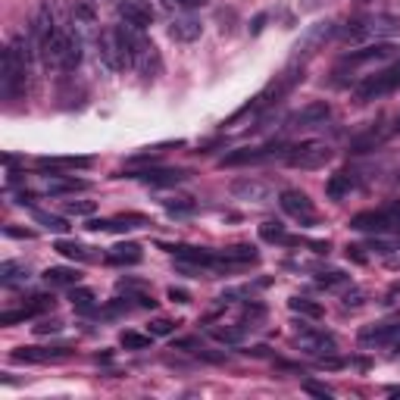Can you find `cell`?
<instances>
[{
    "mask_svg": "<svg viewBox=\"0 0 400 400\" xmlns=\"http://www.w3.org/2000/svg\"><path fill=\"white\" fill-rule=\"evenodd\" d=\"M35 47H32V38L19 35L6 44L4 50V66H0V94L6 101L19 97L28 85V59H32Z\"/></svg>",
    "mask_w": 400,
    "mask_h": 400,
    "instance_id": "cell-1",
    "label": "cell"
},
{
    "mask_svg": "<svg viewBox=\"0 0 400 400\" xmlns=\"http://www.w3.org/2000/svg\"><path fill=\"white\" fill-rule=\"evenodd\" d=\"M97 63H101L107 72L135 69L132 44H128V38H125V32L119 25L101 28V35H97Z\"/></svg>",
    "mask_w": 400,
    "mask_h": 400,
    "instance_id": "cell-2",
    "label": "cell"
},
{
    "mask_svg": "<svg viewBox=\"0 0 400 400\" xmlns=\"http://www.w3.org/2000/svg\"><path fill=\"white\" fill-rule=\"evenodd\" d=\"M119 28H122L125 38H128V44H132V63H135V69L144 75V79L160 75V69H163L160 50H156V44L144 35V28L128 25V22H119Z\"/></svg>",
    "mask_w": 400,
    "mask_h": 400,
    "instance_id": "cell-3",
    "label": "cell"
},
{
    "mask_svg": "<svg viewBox=\"0 0 400 400\" xmlns=\"http://www.w3.org/2000/svg\"><path fill=\"white\" fill-rule=\"evenodd\" d=\"M400 88V59L391 63L388 69H379L375 75H363V79L353 85V97L360 103H369V101H382V97L394 94Z\"/></svg>",
    "mask_w": 400,
    "mask_h": 400,
    "instance_id": "cell-4",
    "label": "cell"
},
{
    "mask_svg": "<svg viewBox=\"0 0 400 400\" xmlns=\"http://www.w3.org/2000/svg\"><path fill=\"white\" fill-rule=\"evenodd\" d=\"M338 32V25L335 22H328V19H322V22H313V25L307 28L304 35L294 41V54H291V63L297 66V63H304V59L309 57H316L322 47H326V41H331Z\"/></svg>",
    "mask_w": 400,
    "mask_h": 400,
    "instance_id": "cell-5",
    "label": "cell"
},
{
    "mask_svg": "<svg viewBox=\"0 0 400 400\" xmlns=\"http://www.w3.org/2000/svg\"><path fill=\"white\" fill-rule=\"evenodd\" d=\"M285 160L294 169H322L326 163H331V147L322 144V141H304V144L288 147Z\"/></svg>",
    "mask_w": 400,
    "mask_h": 400,
    "instance_id": "cell-6",
    "label": "cell"
},
{
    "mask_svg": "<svg viewBox=\"0 0 400 400\" xmlns=\"http://www.w3.org/2000/svg\"><path fill=\"white\" fill-rule=\"evenodd\" d=\"M400 54V47L397 44H366V47H360V50H350L341 63H338V72H357L360 66H369V63H382V59H391V57H397Z\"/></svg>",
    "mask_w": 400,
    "mask_h": 400,
    "instance_id": "cell-7",
    "label": "cell"
},
{
    "mask_svg": "<svg viewBox=\"0 0 400 400\" xmlns=\"http://www.w3.org/2000/svg\"><path fill=\"white\" fill-rule=\"evenodd\" d=\"M278 207H282L291 219H297L300 225H316V207H313V200H309L304 191H297V188H288V191L278 194Z\"/></svg>",
    "mask_w": 400,
    "mask_h": 400,
    "instance_id": "cell-8",
    "label": "cell"
},
{
    "mask_svg": "<svg viewBox=\"0 0 400 400\" xmlns=\"http://www.w3.org/2000/svg\"><path fill=\"white\" fill-rule=\"evenodd\" d=\"M297 350H304L309 353V357H331V353L338 350V341H335V335H328V331H319V328H304L297 335Z\"/></svg>",
    "mask_w": 400,
    "mask_h": 400,
    "instance_id": "cell-9",
    "label": "cell"
},
{
    "mask_svg": "<svg viewBox=\"0 0 400 400\" xmlns=\"http://www.w3.org/2000/svg\"><path fill=\"white\" fill-rule=\"evenodd\" d=\"M288 147L282 144H263V147H241L232 150V154L222 156V166H247V163H263V160H273V156H285Z\"/></svg>",
    "mask_w": 400,
    "mask_h": 400,
    "instance_id": "cell-10",
    "label": "cell"
},
{
    "mask_svg": "<svg viewBox=\"0 0 400 400\" xmlns=\"http://www.w3.org/2000/svg\"><path fill=\"white\" fill-rule=\"evenodd\" d=\"M357 338L363 347H394L400 341V322H375V326H363Z\"/></svg>",
    "mask_w": 400,
    "mask_h": 400,
    "instance_id": "cell-11",
    "label": "cell"
},
{
    "mask_svg": "<svg viewBox=\"0 0 400 400\" xmlns=\"http://www.w3.org/2000/svg\"><path fill=\"white\" fill-rule=\"evenodd\" d=\"M331 116V107L326 101H313L307 107H300L297 113L288 116V128H316V125H326V119Z\"/></svg>",
    "mask_w": 400,
    "mask_h": 400,
    "instance_id": "cell-12",
    "label": "cell"
},
{
    "mask_svg": "<svg viewBox=\"0 0 400 400\" xmlns=\"http://www.w3.org/2000/svg\"><path fill=\"white\" fill-rule=\"evenodd\" d=\"M178 263H188V266H200V269H210L216 273V253L213 251H203V247H188V244H172L166 247Z\"/></svg>",
    "mask_w": 400,
    "mask_h": 400,
    "instance_id": "cell-13",
    "label": "cell"
},
{
    "mask_svg": "<svg viewBox=\"0 0 400 400\" xmlns=\"http://www.w3.org/2000/svg\"><path fill=\"white\" fill-rule=\"evenodd\" d=\"M366 38H400V16H391V13H375V16L360 19Z\"/></svg>",
    "mask_w": 400,
    "mask_h": 400,
    "instance_id": "cell-14",
    "label": "cell"
},
{
    "mask_svg": "<svg viewBox=\"0 0 400 400\" xmlns=\"http://www.w3.org/2000/svg\"><path fill=\"white\" fill-rule=\"evenodd\" d=\"M69 353V347H19V350H13V360L16 363H54Z\"/></svg>",
    "mask_w": 400,
    "mask_h": 400,
    "instance_id": "cell-15",
    "label": "cell"
},
{
    "mask_svg": "<svg viewBox=\"0 0 400 400\" xmlns=\"http://www.w3.org/2000/svg\"><path fill=\"white\" fill-rule=\"evenodd\" d=\"M119 19L128 22V25H138V28H147L154 22V6L147 0H122L119 4Z\"/></svg>",
    "mask_w": 400,
    "mask_h": 400,
    "instance_id": "cell-16",
    "label": "cell"
},
{
    "mask_svg": "<svg viewBox=\"0 0 400 400\" xmlns=\"http://www.w3.org/2000/svg\"><path fill=\"white\" fill-rule=\"evenodd\" d=\"M350 229L353 232H369V235H384L391 232V222L384 216V210H363L350 219Z\"/></svg>",
    "mask_w": 400,
    "mask_h": 400,
    "instance_id": "cell-17",
    "label": "cell"
},
{
    "mask_svg": "<svg viewBox=\"0 0 400 400\" xmlns=\"http://www.w3.org/2000/svg\"><path fill=\"white\" fill-rule=\"evenodd\" d=\"M232 194H235L238 200H256V203H263V200L273 198V188L263 185V182H256V178H238V182H232Z\"/></svg>",
    "mask_w": 400,
    "mask_h": 400,
    "instance_id": "cell-18",
    "label": "cell"
},
{
    "mask_svg": "<svg viewBox=\"0 0 400 400\" xmlns=\"http://www.w3.org/2000/svg\"><path fill=\"white\" fill-rule=\"evenodd\" d=\"M200 35H203V25H200V19H194V16H176L169 22V38L172 41L191 44V41H198Z\"/></svg>",
    "mask_w": 400,
    "mask_h": 400,
    "instance_id": "cell-19",
    "label": "cell"
},
{
    "mask_svg": "<svg viewBox=\"0 0 400 400\" xmlns=\"http://www.w3.org/2000/svg\"><path fill=\"white\" fill-rule=\"evenodd\" d=\"M88 191L85 178H75V176H44V194H79Z\"/></svg>",
    "mask_w": 400,
    "mask_h": 400,
    "instance_id": "cell-20",
    "label": "cell"
},
{
    "mask_svg": "<svg viewBox=\"0 0 400 400\" xmlns=\"http://www.w3.org/2000/svg\"><path fill=\"white\" fill-rule=\"evenodd\" d=\"M141 256H144V253H141V247L135 244V241H122V244L110 247L103 260L113 263V266H138Z\"/></svg>",
    "mask_w": 400,
    "mask_h": 400,
    "instance_id": "cell-21",
    "label": "cell"
},
{
    "mask_svg": "<svg viewBox=\"0 0 400 400\" xmlns=\"http://www.w3.org/2000/svg\"><path fill=\"white\" fill-rule=\"evenodd\" d=\"M128 178H141L147 185H178L188 178L185 169H144V172H132Z\"/></svg>",
    "mask_w": 400,
    "mask_h": 400,
    "instance_id": "cell-22",
    "label": "cell"
},
{
    "mask_svg": "<svg viewBox=\"0 0 400 400\" xmlns=\"http://www.w3.org/2000/svg\"><path fill=\"white\" fill-rule=\"evenodd\" d=\"M44 285H50V288H75L79 285V269L75 266H50L44 269Z\"/></svg>",
    "mask_w": 400,
    "mask_h": 400,
    "instance_id": "cell-23",
    "label": "cell"
},
{
    "mask_svg": "<svg viewBox=\"0 0 400 400\" xmlns=\"http://www.w3.org/2000/svg\"><path fill=\"white\" fill-rule=\"evenodd\" d=\"M350 191H357V178H353V172H335V176L326 182V194L331 200H344Z\"/></svg>",
    "mask_w": 400,
    "mask_h": 400,
    "instance_id": "cell-24",
    "label": "cell"
},
{
    "mask_svg": "<svg viewBox=\"0 0 400 400\" xmlns=\"http://www.w3.org/2000/svg\"><path fill=\"white\" fill-rule=\"evenodd\" d=\"M28 282V266L19 260H6L0 263V285L4 288H16V285H25Z\"/></svg>",
    "mask_w": 400,
    "mask_h": 400,
    "instance_id": "cell-25",
    "label": "cell"
},
{
    "mask_svg": "<svg viewBox=\"0 0 400 400\" xmlns=\"http://www.w3.org/2000/svg\"><path fill=\"white\" fill-rule=\"evenodd\" d=\"M128 222H147L144 216H119V219H91L88 222V229L91 232H128V229H135V225H128Z\"/></svg>",
    "mask_w": 400,
    "mask_h": 400,
    "instance_id": "cell-26",
    "label": "cell"
},
{
    "mask_svg": "<svg viewBox=\"0 0 400 400\" xmlns=\"http://www.w3.org/2000/svg\"><path fill=\"white\" fill-rule=\"evenodd\" d=\"M54 251H57V253H63L66 260H75V263H91V260H94L91 247L79 244V241H57Z\"/></svg>",
    "mask_w": 400,
    "mask_h": 400,
    "instance_id": "cell-27",
    "label": "cell"
},
{
    "mask_svg": "<svg viewBox=\"0 0 400 400\" xmlns=\"http://www.w3.org/2000/svg\"><path fill=\"white\" fill-rule=\"evenodd\" d=\"M69 300H72V307L79 309V313H85V316H91L97 313V304H94V291L91 288H69Z\"/></svg>",
    "mask_w": 400,
    "mask_h": 400,
    "instance_id": "cell-28",
    "label": "cell"
},
{
    "mask_svg": "<svg viewBox=\"0 0 400 400\" xmlns=\"http://www.w3.org/2000/svg\"><path fill=\"white\" fill-rule=\"evenodd\" d=\"M41 166H63V169H85V166H91V156H41L38 160Z\"/></svg>",
    "mask_w": 400,
    "mask_h": 400,
    "instance_id": "cell-29",
    "label": "cell"
},
{
    "mask_svg": "<svg viewBox=\"0 0 400 400\" xmlns=\"http://www.w3.org/2000/svg\"><path fill=\"white\" fill-rule=\"evenodd\" d=\"M32 216H35V222L41 225V229H47V232H57V235H63V232H69V225H66V219H63V216L44 213V210H32Z\"/></svg>",
    "mask_w": 400,
    "mask_h": 400,
    "instance_id": "cell-30",
    "label": "cell"
},
{
    "mask_svg": "<svg viewBox=\"0 0 400 400\" xmlns=\"http://www.w3.org/2000/svg\"><path fill=\"white\" fill-rule=\"evenodd\" d=\"M210 335L216 338V341H222V344H241L244 341V335H247V326H225V328H210Z\"/></svg>",
    "mask_w": 400,
    "mask_h": 400,
    "instance_id": "cell-31",
    "label": "cell"
},
{
    "mask_svg": "<svg viewBox=\"0 0 400 400\" xmlns=\"http://www.w3.org/2000/svg\"><path fill=\"white\" fill-rule=\"evenodd\" d=\"M260 238L263 241H269V244H285L288 241V232H285V225L282 222H275V219H266V222L260 225Z\"/></svg>",
    "mask_w": 400,
    "mask_h": 400,
    "instance_id": "cell-32",
    "label": "cell"
},
{
    "mask_svg": "<svg viewBox=\"0 0 400 400\" xmlns=\"http://www.w3.org/2000/svg\"><path fill=\"white\" fill-rule=\"evenodd\" d=\"M316 285H319V288H326V291L344 288V285H350V275L341 273V269H331V273H319V275H316Z\"/></svg>",
    "mask_w": 400,
    "mask_h": 400,
    "instance_id": "cell-33",
    "label": "cell"
},
{
    "mask_svg": "<svg viewBox=\"0 0 400 400\" xmlns=\"http://www.w3.org/2000/svg\"><path fill=\"white\" fill-rule=\"evenodd\" d=\"M288 307L294 309V313L307 316V319H322V307L316 304V300H307V297H291Z\"/></svg>",
    "mask_w": 400,
    "mask_h": 400,
    "instance_id": "cell-34",
    "label": "cell"
},
{
    "mask_svg": "<svg viewBox=\"0 0 400 400\" xmlns=\"http://www.w3.org/2000/svg\"><path fill=\"white\" fill-rule=\"evenodd\" d=\"M150 341H154V335H138V331H122L119 335V344L128 347V350H147Z\"/></svg>",
    "mask_w": 400,
    "mask_h": 400,
    "instance_id": "cell-35",
    "label": "cell"
},
{
    "mask_svg": "<svg viewBox=\"0 0 400 400\" xmlns=\"http://www.w3.org/2000/svg\"><path fill=\"white\" fill-rule=\"evenodd\" d=\"M94 210H97L94 200H66L63 203L66 216H94Z\"/></svg>",
    "mask_w": 400,
    "mask_h": 400,
    "instance_id": "cell-36",
    "label": "cell"
},
{
    "mask_svg": "<svg viewBox=\"0 0 400 400\" xmlns=\"http://www.w3.org/2000/svg\"><path fill=\"white\" fill-rule=\"evenodd\" d=\"M28 313L32 316H41V313H50L54 309V297L50 294H35V297H28Z\"/></svg>",
    "mask_w": 400,
    "mask_h": 400,
    "instance_id": "cell-37",
    "label": "cell"
},
{
    "mask_svg": "<svg viewBox=\"0 0 400 400\" xmlns=\"http://www.w3.org/2000/svg\"><path fill=\"white\" fill-rule=\"evenodd\" d=\"M369 251L372 253H394V251H400V238H372L369 241Z\"/></svg>",
    "mask_w": 400,
    "mask_h": 400,
    "instance_id": "cell-38",
    "label": "cell"
},
{
    "mask_svg": "<svg viewBox=\"0 0 400 400\" xmlns=\"http://www.w3.org/2000/svg\"><path fill=\"white\" fill-rule=\"evenodd\" d=\"M147 331H150L154 338H166V335H172V331H176V322H172V319H163V316H160V319L150 322Z\"/></svg>",
    "mask_w": 400,
    "mask_h": 400,
    "instance_id": "cell-39",
    "label": "cell"
},
{
    "mask_svg": "<svg viewBox=\"0 0 400 400\" xmlns=\"http://www.w3.org/2000/svg\"><path fill=\"white\" fill-rule=\"evenodd\" d=\"M210 0H166V6H169V10H200V6H207Z\"/></svg>",
    "mask_w": 400,
    "mask_h": 400,
    "instance_id": "cell-40",
    "label": "cell"
},
{
    "mask_svg": "<svg viewBox=\"0 0 400 400\" xmlns=\"http://www.w3.org/2000/svg\"><path fill=\"white\" fill-rule=\"evenodd\" d=\"M163 207L169 210V213H191L194 203L188 200V198H178V200H163Z\"/></svg>",
    "mask_w": 400,
    "mask_h": 400,
    "instance_id": "cell-41",
    "label": "cell"
},
{
    "mask_svg": "<svg viewBox=\"0 0 400 400\" xmlns=\"http://www.w3.org/2000/svg\"><path fill=\"white\" fill-rule=\"evenodd\" d=\"M382 210H384V216H388V222H391V232H400V200L388 203V207H382Z\"/></svg>",
    "mask_w": 400,
    "mask_h": 400,
    "instance_id": "cell-42",
    "label": "cell"
},
{
    "mask_svg": "<svg viewBox=\"0 0 400 400\" xmlns=\"http://www.w3.org/2000/svg\"><path fill=\"white\" fill-rule=\"evenodd\" d=\"M35 331H38V335H57V331H63V322H59V319H44L41 322V326H35Z\"/></svg>",
    "mask_w": 400,
    "mask_h": 400,
    "instance_id": "cell-43",
    "label": "cell"
},
{
    "mask_svg": "<svg viewBox=\"0 0 400 400\" xmlns=\"http://www.w3.org/2000/svg\"><path fill=\"white\" fill-rule=\"evenodd\" d=\"M304 391H309V394H316V397H331V388L316 384V382H304Z\"/></svg>",
    "mask_w": 400,
    "mask_h": 400,
    "instance_id": "cell-44",
    "label": "cell"
},
{
    "mask_svg": "<svg viewBox=\"0 0 400 400\" xmlns=\"http://www.w3.org/2000/svg\"><path fill=\"white\" fill-rule=\"evenodd\" d=\"M88 4H91L97 13H101V10H119V4H122V0H88Z\"/></svg>",
    "mask_w": 400,
    "mask_h": 400,
    "instance_id": "cell-45",
    "label": "cell"
},
{
    "mask_svg": "<svg viewBox=\"0 0 400 400\" xmlns=\"http://www.w3.org/2000/svg\"><path fill=\"white\" fill-rule=\"evenodd\" d=\"M4 235H10V238H35V232L16 229V225H4Z\"/></svg>",
    "mask_w": 400,
    "mask_h": 400,
    "instance_id": "cell-46",
    "label": "cell"
},
{
    "mask_svg": "<svg viewBox=\"0 0 400 400\" xmlns=\"http://www.w3.org/2000/svg\"><path fill=\"white\" fill-rule=\"evenodd\" d=\"M344 304H347V307H360V304H363V291H353V294H347V297H344Z\"/></svg>",
    "mask_w": 400,
    "mask_h": 400,
    "instance_id": "cell-47",
    "label": "cell"
},
{
    "mask_svg": "<svg viewBox=\"0 0 400 400\" xmlns=\"http://www.w3.org/2000/svg\"><path fill=\"white\" fill-rule=\"evenodd\" d=\"M169 297L176 300V304H188V291H176V288H169Z\"/></svg>",
    "mask_w": 400,
    "mask_h": 400,
    "instance_id": "cell-48",
    "label": "cell"
},
{
    "mask_svg": "<svg viewBox=\"0 0 400 400\" xmlns=\"http://www.w3.org/2000/svg\"><path fill=\"white\" fill-rule=\"evenodd\" d=\"M397 132H400V119H397Z\"/></svg>",
    "mask_w": 400,
    "mask_h": 400,
    "instance_id": "cell-49",
    "label": "cell"
},
{
    "mask_svg": "<svg viewBox=\"0 0 400 400\" xmlns=\"http://www.w3.org/2000/svg\"><path fill=\"white\" fill-rule=\"evenodd\" d=\"M397 266H400V260H397Z\"/></svg>",
    "mask_w": 400,
    "mask_h": 400,
    "instance_id": "cell-50",
    "label": "cell"
}]
</instances>
